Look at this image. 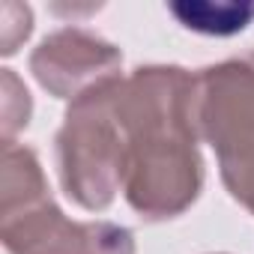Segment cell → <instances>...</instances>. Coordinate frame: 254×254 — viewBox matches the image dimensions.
<instances>
[{"label":"cell","mask_w":254,"mask_h":254,"mask_svg":"<svg viewBox=\"0 0 254 254\" xmlns=\"http://www.w3.org/2000/svg\"><path fill=\"white\" fill-rule=\"evenodd\" d=\"M114 102L126 138L129 203L147 218L183 212L203 180L194 147V78L177 66L138 69L117 84Z\"/></svg>","instance_id":"obj_1"},{"label":"cell","mask_w":254,"mask_h":254,"mask_svg":"<svg viewBox=\"0 0 254 254\" xmlns=\"http://www.w3.org/2000/svg\"><path fill=\"white\" fill-rule=\"evenodd\" d=\"M117 81L72 102L57 135V168L69 197L84 209H105L126 174V138L117 117Z\"/></svg>","instance_id":"obj_2"},{"label":"cell","mask_w":254,"mask_h":254,"mask_svg":"<svg viewBox=\"0 0 254 254\" xmlns=\"http://www.w3.org/2000/svg\"><path fill=\"white\" fill-rule=\"evenodd\" d=\"M194 120L221 159L254 150V51L194 78Z\"/></svg>","instance_id":"obj_3"},{"label":"cell","mask_w":254,"mask_h":254,"mask_svg":"<svg viewBox=\"0 0 254 254\" xmlns=\"http://www.w3.org/2000/svg\"><path fill=\"white\" fill-rule=\"evenodd\" d=\"M3 242L9 254H135L126 227L96 221H69L51 197L3 218Z\"/></svg>","instance_id":"obj_4"},{"label":"cell","mask_w":254,"mask_h":254,"mask_svg":"<svg viewBox=\"0 0 254 254\" xmlns=\"http://www.w3.org/2000/svg\"><path fill=\"white\" fill-rule=\"evenodd\" d=\"M120 60L123 57L111 42L87 30L66 27L42 39L30 57V69L48 93L60 99H81L117 81Z\"/></svg>","instance_id":"obj_5"},{"label":"cell","mask_w":254,"mask_h":254,"mask_svg":"<svg viewBox=\"0 0 254 254\" xmlns=\"http://www.w3.org/2000/svg\"><path fill=\"white\" fill-rule=\"evenodd\" d=\"M168 9L183 27L206 36H233L254 21V3H197V0L189 3L186 0V3H171Z\"/></svg>","instance_id":"obj_6"},{"label":"cell","mask_w":254,"mask_h":254,"mask_svg":"<svg viewBox=\"0 0 254 254\" xmlns=\"http://www.w3.org/2000/svg\"><path fill=\"white\" fill-rule=\"evenodd\" d=\"M221 177H224L230 194L254 212V150L224 156L221 159Z\"/></svg>","instance_id":"obj_7"},{"label":"cell","mask_w":254,"mask_h":254,"mask_svg":"<svg viewBox=\"0 0 254 254\" xmlns=\"http://www.w3.org/2000/svg\"><path fill=\"white\" fill-rule=\"evenodd\" d=\"M27 117H30V93L12 75V69H3V132H6V144H12L9 138L15 135V129L27 126Z\"/></svg>","instance_id":"obj_8"},{"label":"cell","mask_w":254,"mask_h":254,"mask_svg":"<svg viewBox=\"0 0 254 254\" xmlns=\"http://www.w3.org/2000/svg\"><path fill=\"white\" fill-rule=\"evenodd\" d=\"M33 15L21 3H3V54H15L18 42L30 36Z\"/></svg>","instance_id":"obj_9"}]
</instances>
